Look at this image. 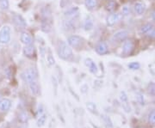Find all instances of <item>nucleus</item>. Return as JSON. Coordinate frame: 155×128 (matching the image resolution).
<instances>
[{
	"instance_id": "nucleus-1",
	"label": "nucleus",
	"mask_w": 155,
	"mask_h": 128,
	"mask_svg": "<svg viewBox=\"0 0 155 128\" xmlns=\"http://www.w3.org/2000/svg\"><path fill=\"white\" fill-rule=\"evenodd\" d=\"M58 54L59 57L64 59V60H72L73 58V53H72V48L67 44V42L61 40L59 42L58 46Z\"/></svg>"
},
{
	"instance_id": "nucleus-2",
	"label": "nucleus",
	"mask_w": 155,
	"mask_h": 128,
	"mask_svg": "<svg viewBox=\"0 0 155 128\" xmlns=\"http://www.w3.org/2000/svg\"><path fill=\"white\" fill-rule=\"evenodd\" d=\"M67 44L75 50H81L84 46V40L81 36L73 34L67 38Z\"/></svg>"
},
{
	"instance_id": "nucleus-3",
	"label": "nucleus",
	"mask_w": 155,
	"mask_h": 128,
	"mask_svg": "<svg viewBox=\"0 0 155 128\" xmlns=\"http://www.w3.org/2000/svg\"><path fill=\"white\" fill-rule=\"evenodd\" d=\"M21 76L25 83L29 84L30 82H33L38 79V72L35 67H29L23 71Z\"/></svg>"
},
{
	"instance_id": "nucleus-4",
	"label": "nucleus",
	"mask_w": 155,
	"mask_h": 128,
	"mask_svg": "<svg viewBox=\"0 0 155 128\" xmlns=\"http://www.w3.org/2000/svg\"><path fill=\"white\" fill-rule=\"evenodd\" d=\"M11 40V28L10 25H4L0 28V44L7 45Z\"/></svg>"
},
{
	"instance_id": "nucleus-5",
	"label": "nucleus",
	"mask_w": 155,
	"mask_h": 128,
	"mask_svg": "<svg viewBox=\"0 0 155 128\" xmlns=\"http://www.w3.org/2000/svg\"><path fill=\"white\" fill-rule=\"evenodd\" d=\"M63 29L67 32H73L78 28V18H65L62 21Z\"/></svg>"
},
{
	"instance_id": "nucleus-6",
	"label": "nucleus",
	"mask_w": 155,
	"mask_h": 128,
	"mask_svg": "<svg viewBox=\"0 0 155 128\" xmlns=\"http://www.w3.org/2000/svg\"><path fill=\"white\" fill-rule=\"evenodd\" d=\"M128 35H129V33L127 30H125V29L119 30L112 35L111 41L113 43H116V44L122 43L123 41H125L126 40L128 39Z\"/></svg>"
},
{
	"instance_id": "nucleus-7",
	"label": "nucleus",
	"mask_w": 155,
	"mask_h": 128,
	"mask_svg": "<svg viewBox=\"0 0 155 128\" xmlns=\"http://www.w3.org/2000/svg\"><path fill=\"white\" fill-rule=\"evenodd\" d=\"M12 22L18 29H24L27 27L26 20L22 17V16L17 14V13H14L12 15Z\"/></svg>"
},
{
	"instance_id": "nucleus-8",
	"label": "nucleus",
	"mask_w": 155,
	"mask_h": 128,
	"mask_svg": "<svg viewBox=\"0 0 155 128\" xmlns=\"http://www.w3.org/2000/svg\"><path fill=\"white\" fill-rule=\"evenodd\" d=\"M122 50L123 55L130 56L134 50V42L132 40L127 39L125 41H123Z\"/></svg>"
},
{
	"instance_id": "nucleus-9",
	"label": "nucleus",
	"mask_w": 155,
	"mask_h": 128,
	"mask_svg": "<svg viewBox=\"0 0 155 128\" xmlns=\"http://www.w3.org/2000/svg\"><path fill=\"white\" fill-rule=\"evenodd\" d=\"M122 18V15L117 12H112L106 18V25L108 27H112L116 25Z\"/></svg>"
},
{
	"instance_id": "nucleus-10",
	"label": "nucleus",
	"mask_w": 155,
	"mask_h": 128,
	"mask_svg": "<svg viewBox=\"0 0 155 128\" xmlns=\"http://www.w3.org/2000/svg\"><path fill=\"white\" fill-rule=\"evenodd\" d=\"M95 51L98 55H106L110 53L109 46L105 41H99L95 46Z\"/></svg>"
},
{
	"instance_id": "nucleus-11",
	"label": "nucleus",
	"mask_w": 155,
	"mask_h": 128,
	"mask_svg": "<svg viewBox=\"0 0 155 128\" xmlns=\"http://www.w3.org/2000/svg\"><path fill=\"white\" fill-rule=\"evenodd\" d=\"M78 17H79V9L78 6L69 7L64 11L65 18H78Z\"/></svg>"
},
{
	"instance_id": "nucleus-12",
	"label": "nucleus",
	"mask_w": 155,
	"mask_h": 128,
	"mask_svg": "<svg viewBox=\"0 0 155 128\" xmlns=\"http://www.w3.org/2000/svg\"><path fill=\"white\" fill-rule=\"evenodd\" d=\"M23 55L27 57L28 59H33L36 55V49L35 45H28V46H24L23 49H22Z\"/></svg>"
},
{
	"instance_id": "nucleus-13",
	"label": "nucleus",
	"mask_w": 155,
	"mask_h": 128,
	"mask_svg": "<svg viewBox=\"0 0 155 128\" xmlns=\"http://www.w3.org/2000/svg\"><path fill=\"white\" fill-rule=\"evenodd\" d=\"M94 28V18L91 15H87L84 17L83 22V28L84 31L89 32Z\"/></svg>"
},
{
	"instance_id": "nucleus-14",
	"label": "nucleus",
	"mask_w": 155,
	"mask_h": 128,
	"mask_svg": "<svg viewBox=\"0 0 155 128\" xmlns=\"http://www.w3.org/2000/svg\"><path fill=\"white\" fill-rule=\"evenodd\" d=\"M20 41L22 42L24 46L34 44V40L32 35L27 31H23L20 34Z\"/></svg>"
},
{
	"instance_id": "nucleus-15",
	"label": "nucleus",
	"mask_w": 155,
	"mask_h": 128,
	"mask_svg": "<svg viewBox=\"0 0 155 128\" xmlns=\"http://www.w3.org/2000/svg\"><path fill=\"white\" fill-rule=\"evenodd\" d=\"M84 65L88 67L90 72H91L92 74H97V72H98V67L91 59H90V58L85 59H84Z\"/></svg>"
},
{
	"instance_id": "nucleus-16",
	"label": "nucleus",
	"mask_w": 155,
	"mask_h": 128,
	"mask_svg": "<svg viewBox=\"0 0 155 128\" xmlns=\"http://www.w3.org/2000/svg\"><path fill=\"white\" fill-rule=\"evenodd\" d=\"M28 84V88L30 89V92L31 94L35 96H37L41 94V87H40V84H39L38 81L35 80L33 82H30Z\"/></svg>"
},
{
	"instance_id": "nucleus-17",
	"label": "nucleus",
	"mask_w": 155,
	"mask_h": 128,
	"mask_svg": "<svg viewBox=\"0 0 155 128\" xmlns=\"http://www.w3.org/2000/svg\"><path fill=\"white\" fill-rule=\"evenodd\" d=\"M134 13L136 14V15H139V16H140V15H142L143 13L146 11V6L143 3H141V2H136L134 5Z\"/></svg>"
},
{
	"instance_id": "nucleus-18",
	"label": "nucleus",
	"mask_w": 155,
	"mask_h": 128,
	"mask_svg": "<svg viewBox=\"0 0 155 128\" xmlns=\"http://www.w3.org/2000/svg\"><path fill=\"white\" fill-rule=\"evenodd\" d=\"M11 107V101L8 98H4L0 101V111L7 112Z\"/></svg>"
},
{
	"instance_id": "nucleus-19",
	"label": "nucleus",
	"mask_w": 155,
	"mask_h": 128,
	"mask_svg": "<svg viewBox=\"0 0 155 128\" xmlns=\"http://www.w3.org/2000/svg\"><path fill=\"white\" fill-rule=\"evenodd\" d=\"M53 28V22H48V21H42L41 22V29L44 33H50L52 31Z\"/></svg>"
},
{
	"instance_id": "nucleus-20",
	"label": "nucleus",
	"mask_w": 155,
	"mask_h": 128,
	"mask_svg": "<svg viewBox=\"0 0 155 128\" xmlns=\"http://www.w3.org/2000/svg\"><path fill=\"white\" fill-rule=\"evenodd\" d=\"M116 7H117V3L116 0H108L105 5V10L106 11L112 13L116 11Z\"/></svg>"
},
{
	"instance_id": "nucleus-21",
	"label": "nucleus",
	"mask_w": 155,
	"mask_h": 128,
	"mask_svg": "<svg viewBox=\"0 0 155 128\" xmlns=\"http://www.w3.org/2000/svg\"><path fill=\"white\" fill-rule=\"evenodd\" d=\"M84 6L88 11H94L97 6V0H84Z\"/></svg>"
},
{
	"instance_id": "nucleus-22",
	"label": "nucleus",
	"mask_w": 155,
	"mask_h": 128,
	"mask_svg": "<svg viewBox=\"0 0 155 128\" xmlns=\"http://www.w3.org/2000/svg\"><path fill=\"white\" fill-rule=\"evenodd\" d=\"M154 27V25L153 24V23H150V22H147V23H145L143 24L141 27H140V33L142 34H145V35H147V34L149 32L150 30L152 29V28Z\"/></svg>"
},
{
	"instance_id": "nucleus-23",
	"label": "nucleus",
	"mask_w": 155,
	"mask_h": 128,
	"mask_svg": "<svg viewBox=\"0 0 155 128\" xmlns=\"http://www.w3.org/2000/svg\"><path fill=\"white\" fill-rule=\"evenodd\" d=\"M46 59H47V64L48 66H54L55 65V59L54 57L52 54V53L48 51V53H46Z\"/></svg>"
},
{
	"instance_id": "nucleus-24",
	"label": "nucleus",
	"mask_w": 155,
	"mask_h": 128,
	"mask_svg": "<svg viewBox=\"0 0 155 128\" xmlns=\"http://www.w3.org/2000/svg\"><path fill=\"white\" fill-rule=\"evenodd\" d=\"M131 12H132V9H131V6L129 5L128 4H126L122 6V15L123 17H128L131 15Z\"/></svg>"
},
{
	"instance_id": "nucleus-25",
	"label": "nucleus",
	"mask_w": 155,
	"mask_h": 128,
	"mask_svg": "<svg viewBox=\"0 0 155 128\" xmlns=\"http://www.w3.org/2000/svg\"><path fill=\"white\" fill-rule=\"evenodd\" d=\"M10 8L9 0H0V9L2 11H7Z\"/></svg>"
},
{
	"instance_id": "nucleus-26",
	"label": "nucleus",
	"mask_w": 155,
	"mask_h": 128,
	"mask_svg": "<svg viewBox=\"0 0 155 128\" xmlns=\"http://www.w3.org/2000/svg\"><path fill=\"white\" fill-rule=\"evenodd\" d=\"M18 119H19V120H20L21 122L25 123L28 121L29 117H28V114L26 113V112H22V113L19 114V117H18Z\"/></svg>"
},
{
	"instance_id": "nucleus-27",
	"label": "nucleus",
	"mask_w": 155,
	"mask_h": 128,
	"mask_svg": "<svg viewBox=\"0 0 155 128\" xmlns=\"http://www.w3.org/2000/svg\"><path fill=\"white\" fill-rule=\"evenodd\" d=\"M46 120H47V116L45 114L40 115L38 120H37V126H42L45 123H46Z\"/></svg>"
},
{
	"instance_id": "nucleus-28",
	"label": "nucleus",
	"mask_w": 155,
	"mask_h": 128,
	"mask_svg": "<svg viewBox=\"0 0 155 128\" xmlns=\"http://www.w3.org/2000/svg\"><path fill=\"white\" fill-rule=\"evenodd\" d=\"M140 65L138 62H132V63L128 64V68L131 70H138L140 69Z\"/></svg>"
},
{
	"instance_id": "nucleus-29",
	"label": "nucleus",
	"mask_w": 155,
	"mask_h": 128,
	"mask_svg": "<svg viewBox=\"0 0 155 128\" xmlns=\"http://www.w3.org/2000/svg\"><path fill=\"white\" fill-rule=\"evenodd\" d=\"M148 92L152 95L155 96V83H151L148 86Z\"/></svg>"
},
{
	"instance_id": "nucleus-30",
	"label": "nucleus",
	"mask_w": 155,
	"mask_h": 128,
	"mask_svg": "<svg viewBox=\"0 0 155 128\" xmlns=\"http://www.w3.org/2000/svg\"><path fill=\"white\" fill-rule=\"evenodd\" d=\"M147 36L152 40H155V26L147 34Z\"/></svg>"
},
{
	"instance_id": "nucleus-31",
	"label": "nucleus",
	"mask_w": 155,
	"mask_h": 128,
	"mask_svg": "<svg viewBox=\"0 0 155 128\" xmlns=\"http://www.w3.org/2000/svg\"><path fill=\"white\" fill-rule=\"evenodd\" d=\"M149 122L152 125H155V109L150 113L149 114Z\"/></svg>"
},
{
	"instance_id": "nucleus-32",
	"label": "nucleus",
	"mask_w": 155,
	"mask_h": 128,
	"mask_svg": "<svg viewBox=\"0 0 155 128\" xmlns=\"http://www.w3.org/2000/svg\"><path fill=\"white\" fill-rule=\"evenodd\" d=\"M86 107H87V108H88L89 110L91 112H95L96 109H97V107H96V105H95L93 102H88L86 104Z\"/></svg>"
},
{
	"instance_id": "nucleus-33",
	"label": "nucleus",
	"mask_w": 155,
	"mask_h": 128,
	"mask_svg": "<svg viewBox=\"0 0 155 128\" xmlns=\"http://www.w3.org/2000/svg\"><path fill=\"white\" fill-rule=\"evenodd\" d=\"M80 89H81V92H82V93H86V92L88 91V86H87L86 84H84V85L81 86Z\"/></svg>"
},
{
	"instance_id": "nucleus-34",
	"label": "nucleus",
	"mask_w": 155,
	"mask_h": 128,
	"mask_svg": "<svg viewBox=\"0 0 155 128\" xmlns=\"http://www.w3.org/2000/svg\"><path fill=\"white\" fill-rule=\"evenodd\" d=\"M11 70L10 69V68H7V69H6L5 73H6V75H7V77H8V78H10V77H11V76H12V72H11Z\"/></svg>"
},
{
	"instance_id": "nucleus-35",
	"label": "nucleus",
	"mask_w": 155,
	"mask_h": 128,
	"mask_svg": "<svg viewBox=\"0 0 155 128\" xmlns=\"http://www.w3.org/2000/svg\"><path fill=\"white\" fill-rule=\"evenodd\" d=\"M152 18H153V21H155V10L153 11V13H152Z\"/></svg>"
},
{
	"instance_id": "nucleus-36",
	"label": "nucleus",
	"mask_w": 155,
	"mask_h": 128,
	"mask_svg": "<svg viewBox=\"0 0 155 128\" xmlns=\"http://www.w3.org/2000/svg\"><path fill=\"white\" fill-rule=\"evenodd\" d=\"M2 99H3V98H2V95H1V94H0V101L2 100Z\"/></svg>"
}]
</instances>
